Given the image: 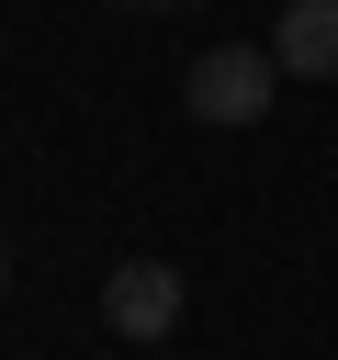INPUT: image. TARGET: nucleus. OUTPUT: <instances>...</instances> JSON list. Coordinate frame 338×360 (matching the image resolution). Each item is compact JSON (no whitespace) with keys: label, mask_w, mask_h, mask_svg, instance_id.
Here are the masks:
<instances>
[{"label":"nucleus","mask_w":338,"mask_h":360,"mask_svg":"<svg viewBox=\"0 0 338 360\" xmlns=\"http://www.w3.org/2000/svg\"><path fill=\"white\" fill-rule=\"evenodd\" d=\"M0 270H11V259H0Z\"/></svg>","instance_id":"nucleus-5"},{"label":"nucleus","mask_w":338,"mask_h":360,"mask_svg":"<svg viewBox=\"0 0 338 360\" xmlns=\"http://www.w3.org/2000/svg\"><path fill=\"white\" fill-rule=\"evenodd\" d=\"M270 90H282V56L270 45H203L192 56V112L203 124H259Z\"/></svg>","instance_id":"nucleus-1"},{"label":"nucleus","mask_w":338,"mask_h":360,"mask_svg":"<svg viewBox=\"0 0 338 360\" xmlns=\"http://www.w3.org/2000/svg\"><path fill=\"white\" fill-rule=\"evenodd\" d=\"M101 326L135 338V349H158V338L180 326V270H169V259H124V270L101 281Z\"/></svg>","instance_id":"nucleus-2"},{"label":"nucleus","mask_w":338,"mask_h":360,"mask_svg":"<svg viewBox=\"0 0 338 360\" xmlns=\"http://www.w3.org/2000/svg\"><path fill=\"white\" fill-rule=\"evenodd\" d=\"M270 56H282V79H338V0H282Z\"/></svg>","instance_id":"nucleus-3"},{"label":"nucleus","mask_w":338,"mask_h":360,"mask_svg":"<svg viewBox=\"0 0 338 360\" xmlns=\"http://www.w3.org/2000/svg\"><path fill=\"white\" fill-rule=\"evenodd\" d=\"M124 11H180V0H124Z\"/></svg>","instance_id":"nucleus-4"}]
</instances>
